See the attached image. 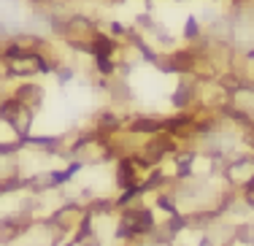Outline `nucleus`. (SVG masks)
<instances>
[{
    "mask_svg": "<svg viewBox=\"0 0 254 246\" xmlns=\"http://www.w3.org/2000/svg\"><path fill=\"white\" fill-rule=\"evenodd\" d=\"M100 33L98 19H92L89 14H68L63 16V25H60L57 35L63 38V44H68L70 49L87 52L92 55V41Z\"/></svg>",
    "mask_w": 254,
    "mask_h": 246,
    "instance_id": "nucleus-1",
    "label": "nucleus"
},
{
    "mask_svg": "<svg viewBox=\"0 0 254 246\" xmlns=\"http://www.w3.org/2000/svg\"><path fill=\"white\" fill-rule=\"evenodd\" d=\"M0 119H5V122H8L22 138H27L30 127H33L35 111L27 109V106H22L16 98H11V95H8V98L0 100Z\"/></svg>",
    "mask_w": 254,
    "mask_h": 246,
    "instance_id": "nucleus-2",
    "label": "nucleus"
},
{
    "mask_svg": "<svg viewBox=\"0 0 254 246\" xmlns=\"http://www.w3.org/2000/svg\"><path fill=\"white\" fill-rule=\"evenodd\" d=\"M225 176L233 187L244 189L246 184L254 179V154H244V157H235L233 163H227Z\"/></svg>",
    "mask_w": 254,
    "mask_h": 246,
    "instance_id": "nucleus-3",
    "label": "nucleus"
},
{
    "mask_svg": "<svg viewBox=\"0 0 254 246\" xmlns=\"http://www.w3.org/2000/svg\"><path fill=\"white\" fill-rule=\"evenodd\" d=\"M30 227V217L27 214H8L0 219V244H11L14 238L25 236Z\"/></svg>",
    "mask_w": 254,
    "mask_h": 246,
    "instance_id": "nucleus-4",
    "label": "nucleus"
},
{
    "mask_svg": "<svg viewBox=\"0 0 254 246\" xmlns=\"http://www.w3.org/2000/svg\"><path fill=\"white\" fill-rule=\"evenodd\" d=\"M11 98H16L22 106H27V109L38 111L41 103H44V87L35 84V81H25V84H19V87L11 89Z\"/></svg>",
    "mask_w": 254,
    "mask_h": 246,
    "instance_id": "nucleus-5",
    "label": "nucleus"
},
{
    "mask_svg": "<svg viewBox=\"0 0 254 246\" xmlns=\"http://www.w3.org/2000/svg\"><path fill=\"white\" fill-rule=\"evenodd\" d=\"M184 38L190 41H197V38H203V27H200V19L197 16H187V25H184Z\"/></svg>",
    "mask_w": 254,
    "mask_h": 246,
    "instance_id": "nucleus-6",
    "label": "nucleus"
},
{
    "mask_svg": "<svg viewBox=\"0 0 254 246\" xmlns=\"http://www.w3.org/2000/svg\"><path fill=\"white\" fill-rule=\"evenodd\" d=\"M249 87L254 89V76H249Z\"/></svg>",
    "mask_w": 254,
    "mask_h": 246,
    "instance_id": "nucleus-7",
    "label": "nucleus"
}]
</instances>
